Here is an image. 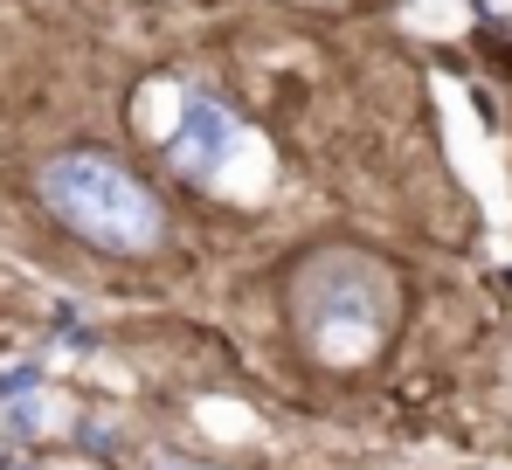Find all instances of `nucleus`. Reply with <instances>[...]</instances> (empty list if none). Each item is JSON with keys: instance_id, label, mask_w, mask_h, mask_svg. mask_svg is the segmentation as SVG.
<instances>
[{"instance_id": "f257e3e1", "label": "nucleus", "mask_w": 512, "mask_h": 470, "mask_svg": "<svg viewBox=\"0 0 512 470\" xmlns=\"http://www.w3.org/2000/svg\"><path fill=\"white\" fill-rule=\"evenodd\" d=\"M42 201L63 229H77L97 249H118V256H139L160 242V201L104 153H63L42 166Z\"/></svg>"}, {"instance_id": "f03ea898", "label": "nucleus", "mask_w": 512, "mask_h": 470, "mask_svg": "<svg viewBox=\"0 0 512 470\" xmlns=\"http://www.w3.org/2000/svg\"><path fill=\"white\" fill-rule=\"evenodd\" d=\"M229 153H236V125H229L208 97H187L167 159L180 166V173H215V166H229Z\"/></svg>"}, {"instance_id": "20e7f679", "label": "nucleus", "mask_w": 512, "mask_h": 470, "mask_svg": "<svg viewBox=\"0 0 512 470\" xmlns=\"http://www.w3.org/2000/svg\"><path fill=\"white\" fill-rule=\"evenodd\" d=\"M160 470H208V464H187V457H160Z\"/></svg>"}, {"instance_id": "7ed1b4c3", "label": "nucleus", "mask_w": 512, "mask_h": 470, "mask_svg": "<svg viewBox=\"0 0 512 470\" xmlns=\"http://www.w3.org/2000/svg\"><path fill=\"white\" fill-rule=\"evenodd\" d=\"M21 388H35V374L21 367V374H0V394H21Z\"/></svg>"}]
</instances>
